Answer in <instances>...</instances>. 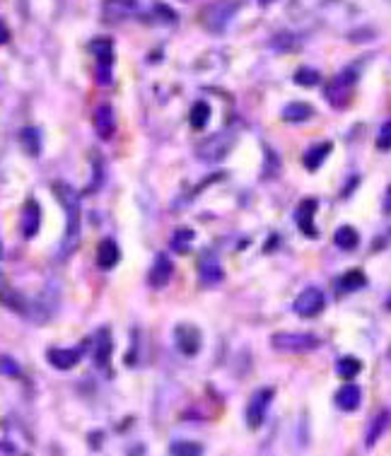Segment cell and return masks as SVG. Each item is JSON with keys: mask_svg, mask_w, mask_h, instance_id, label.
I'll return each mask as SVG.
<instances>
[{"mask_svg": "<svg viewBox=\"0 0 391 456\" xmlns=\"http://www.w3.org/2000/svg\"><path fill=\"white\" fill-rule=\"evenodd\" d=\"M210 121V104L208 102H196L191 107V111H188V123H191L193 131H203L205 126H208Z\"/></svg>", "mask_w": 391, "mask_h": 456, "instance_id": "cell-24", "label": "cell"}, {"mask_svg": "<svg viewBox=\"0 0 391 456\" xmlns=\"http://www.w3.org/2000/svg\"><path fill=\"white\" fill-rule=\"evenodd\" d=\"M193 239H196V232L188 230V227H179V230H174L169 244H172V249L177 251V254H186L188 246L193 244Z\"/></svg>", "mask_w": 391, "mask_h": 456, "instance_id": "cell-27", "label": "cell"}, {"mask_svg": "<svg viewBox=\"0 0 391 456\" xmlns=\"http://www.w3.org/2000/svg\"><path fill=\"white\" fill-rule=\"evenodd\" d=\"M333 244H336L338 249L353 251L357 244H360V235H357L350 225H343V227H338L336 235H333Z\"/></svg>", "mask_w": 391, "mask_h": 456, "instance_id": "cell-25", "label": "cell"}, {"mask_svg": "<svg viewBox=\"0 0 391 456\" xmlns=\"http://www.w3.org/2000/svg\"><path fill=\"white\" fill-rule=\"evenodd\" d=\"M295 83H298L300 87H314V85L322 83V75L314 68H300L298 73H295Z\"/></svg>", "mask_w": 391, "mask_h": 456, "instance_id": "cell-31", "label": "cell"}, {"mask_svg": "<svg viewBox=\"0 0 391 456\" xmlns=\"http://www.w3.org/2000/svg\"><path fill=\"white\" fill-rule=\"evenodd\" d=\"M271 46L278 51H295V49H300V36L290 34V32H280V34L273 36Z\"/></svg>", "mask_w": 391, "mask_h": 456, "instance_id": "cell-30", "label": "cell"}, {"mask_svg": "<svg viewBox=\"0 0 391 456\" xmlns=\"http://www.w3.org/2000/svg\"><path fill=\"white\" fill-rule=\"evenodd\" d=\"M169 451H172V456H201L203 454V446H201L199 442L177 439V442H172Z\"/></svg>", "mask_w": 391, "mask_h": 456, "instance_id": "cell-29", "label": "cell"}, {"mask_svg": "<svg viewBox=\"0 0 391 456\" xmlns=\"http://www.w3.org/2000/svg\"><path fill=\"white\" fill-rule=\"evenodd\" d=\"M389 420H391V415H389V411H386V408H384V411H379L370 420V425H367V435H365V444L370 446V449L377 444V442H379V437L384 435V430L389 427Z\"/></svg>", "mask_w": 391, "mask_h": 456, "instance_id": "cell-21", "label": "cell"}, {"mask_svg": "<svg viewBox=\"0 0 391 456\" xmlns=\"http://www.w3.org/2000/svg\"><path fill=\"white\" fill-rule=\"evenodd\" d=\"M8 39H10V30L5 27V22L0 20V44H8Z\"/></svg>", "mask_w": 391, "mask_h": 456, "instance_id": "cell-36", "label": "cell"}, {"mask_svg": "<svg viewBox=\"0 0 391 456\" xmlns=\"http://www.w3.org/2000/svg\"><path fill=\"white\" fill-rule=\"evenodd\" d=\"M239 8H242V0H215V3H210L201 10V25L208 32L220 34L234 20Z\"/></svg>", "mask_w": 391, "mask_h": 456, "instance_id": "cell-2", "label": "cell"}, {"mask_svg": "<svg viewBox=\"0 0 391 456\" xmlns=\"http://www.w3.org/2000/svg\"><path fill=\"white\" fill-rule=\"evenodd\" d=\"M174 343H177L179 353L193 358V355H199L201 345H203V336L193 324H179L174 329Z\"/></svg>", "mask_w": 391, "mask_h": 456, "instance_id": "cell-8", "label": "cell"}, {"mask_svg": "<svg viewBox=\"0 0 391 456\" xmlns=\"http://www.w3.org/2000/svg\"><path fill=\"white\" fill-rule=\"evenodd\" d=\"M82 355H85V345H75V348H49L46 350V360H49V365L51 367H56V369H60V372L73 369L75 365H80Z\"/></svg>", "mask_w": 391, "mask_h": 456, "instance_id": "cell-9", "label": "cell"}, {"mask_svg": "<svg viewBox=\"0 0 391 456\" xmlns=\"http://www.w3.org/2000/svg\"><path fill=\"white\" fill-rule=\"evenodd\" d=\"M386 210L391 213V188H389V193H386Z\"/></svg>", "mask_w": 391, "mask_h": 456, "instance_id": "cell-38", "label": "cell"}, {"mask_svg": "<svg viewBox=\"0 0 391 456\" xmlns=\"http://www.w3.org/2000/svg\"><path fill=\"white\" fill-rule=\"evenodd\" d=\"M140 10L138 0H104L102 3V17L107 22H124Z\"/></svg>", "mask_w": 391, "mask_h": 456, "instance_id": "cell-10", "label": "cell"}, {"mask_svg": "<svg viewBox=\"0 0 391 456\" xmlns=\"http://www.w3.org/2000/svg\"><path fill=\"white\" fill-rule=\"evenodd\" d=\"M237 142V135L232 131H220L213 133V135L203 138V140L196 145V158L201 162H220L230 155V150Z\"/></svg>", "mask_w": 391, "mask_h": 456, "instance_id": "cell-3", "label": "cell"}, {"mask_svg": "<svg viewBox=\"0 0 391 456\" xmlns=\"http://www.w3.org/2000/svg\"><path fill=\"white\" fill-rule=\"evenodd\" d=\"M314 116V107L307 102H290L282 109V121L287 123H304Z\"/></svg>", "mask_w": 391, "mask_h": 456, "instance_id": "cell-23", "label": "cell"}, {"mask_svg": "<svg viewBox=\"0 0 391 456\" xmlns=\"http://www.w3.org/2000/svg\"><path fill=\"white\" fill-rule=\"evenodd\" d=\"M386 307H389V310H391V299H389V302H386Z\"/></svg>", "mask_w": 391, "mask_h": 456, "instance_id": "cell-39", "label": "cell"}, {"mask_svg": "<svg viewBox=\"0 0 391 456\" xmlns=\"http://www.w3.org/2000/svg\"><path fill=\"white\" fill-rule=\"evenodd\" d=\"M292 310H295L298 316H302V319H314V316H319L326 310V294L319 287L302 290L298 294V299H295V304H292Z\"/></svg>", "mask_w": 391, "mask_h": 456, "instance_id": "cell-5", "label": "cell"}, {"mask_svg": "<svg viewBox=\"0 0 391 456\" xmlns=\"http://www.w3.org/2000/svg\"><path fill=\"white\" fill-rule=\"evenodd\" d=\"M273 3H276V0H258V6L261 8H268V6H273Z\"/></svg>", "mask_w": 391, "mask_h": 456, "instance_id": "cell-37", "label": "cell"}, {"mask_svg": "<svg viewBox=\"0 0 391 456\" xmlns=\"http://www.w3.org/2000/svg\"><path fill=\"white\" fill-rule=\"evenodd\" d=\"M54 196L58 198V203L65 210V235L60 241L58 259H65L75 251V246L80 244V232H82V208H80V196L70 184L65 182H54Z\"/></svg>", "mask_w": 391, "mask_h": 456, "instance_id": "cell-1", "label": "cell"}, {"mask_svg": "<svg viewBox=\"0 0 391 456\" xmlns=\"http://www.w3.org/2000/svg\"><path fill=\"white\" fill-rule=\"evenodd\" d=\"M317 208H319L317 198H304V201L300 203V208H298V215H295L300 232H302V235H307V237H312V239H317V237H319L317 225H314V215H317Z\"/></svg>", "mask_w": 391, "mask_h": 456, "instance_id": "cell-13", "label": "cell"}, {"mask_svg": "<svg viewBox=\"0 0 391 456\" xmlns=\"http://www.w3.org/2000/svg\"><path fill=\"white\" fill-rule=\"evenodd\" d=\"M0 256H3V244H0Z\"/></svg>", "mask_w": 391, "mask_h": 456, "instance_id": "cell-40", "label": "cell"}, {"mask_svg": "<svg viewBox=\"0 0 391 456\" xmlns=\"http://www.w3.org/2000/svg\"><path fill=\"white\" fill-rule=\"evenodd\" d=\"M357 83V70L355 68H346L326 85V99L333 104V107H343L350 99V89L353 85Z\"/></svg>", "mask_w": 391, "mask_h": 456, "instance_id": "cell-6", "label": "cell"}, {"mask_svg": "<svg viewBox=\"0 0 391 456\" xmlns=\"http://www.w3.org/2000/svg\"><path fill=\"white\" fill-rule=\"evenodd\" d=\"M360 401H362V391H360V387H357V384H343V387L338 389L336 406L341 408V411H346V413L357 411Z\"/></svg>", "mask_w": 391, "mask_h": 456, "instance_id": "cell-18", "label": "cell"}, {"mask_svg": "<svg viewBox=\"0 0 391 456\" xmlns=\"http://www.w3.org/2000/svg\"><path fill=\"white\" fill-rule=\"evenodd\" d=\"M271 345L278 353H312L322 345V338L314 334H292V331H280L271 336Z\"/></svg>", "mask_w": 391, "mask_h": 456, "instance_id": "cell-4", "label": "cell"}, {"mask_svg": "<svg viewBox=\"0 0 391 456\" xmlns=\"http://www.w3.org/2000/svg\"><path fill=\"white\" fill-rule=\"evenodd\" d=\"M119 261H121L119 244L114 239H102L100 246H97V265L102 270H111Z\"/></svg>", "mask_w": 391, "mask_h": 456, "instance_id": "cell-17", "label": "cell"}, {"mask_svg": "<svg viewBox=\"0 0 391 456\" xmlns=\"http://www.w3.org/2000/svg\"><path fill=\"white\" fill-rule=\"evenodd\" d=\"M386 3H389V6H391V0H386Z\"/></svg>", "mask_w": 391, "mask_h": 456, "instance_id": "cell-41", "label": "cell"}, {"mask_svg": "<svg viewBox=\"0 0 391 456\" xmlns=\"http://www.w3.org/2000/svg\"><path fill=\"white\" fill-rule=\"evenodd\" d=\"M89 51H92L97 65H114V41L100 36V39L89 41Z\"/></svg>", "mask_w": 391, "mask_h": 456, "instance_id": "cell-19", "label": "cell"}, {"mask_svg": "<svg viewBox=\"0 0 391 456\" xmlns=\"http://www.w3.org/2000/svg\"><path fill=\"white\" fill-rule=\"evenodd\" d=\"M92 123H94V131H97V135H100L102 140H111V138H114L116 116H114V109H111L109 104H100V107L94 109Z\"/></svg>", "mask_w": 391, "mask_h": 456, "instance_id": "cell-14", "label": "cell"}, {"mask_svg": "<svg viewBox=\"0 0 391 456\" xmlns=\"http://www.w3.org/2000/svg\"><path fill=\"white\" fill-rule=\"evenodd\" d=\"M273 396H276V391H273V389H258V391L252 393V398H249V403H247V413H244L252 430H258V427L263 425L268 408H271Z\"/></svg>", "mask_w": 391, "mask_h": 456, "instance_id": "cell-7", "label": "cell"}, {"mask_svg": "<svg viewBox=\"0 0 391 456\" xmlns=\"http://www.w3.org/2000/svg\"><path fill=\"white\" fill-rule=\"evenodd\" d=\"M111 353H114V343H111V331L100 329L92 338V358L94 365L100 369H107L111 362Z\"/></svg>", "mask_w": 391, "mask_h": 456, "instance_id": "cell-11", "label": "cell"}, {"mask_svg": "<svg viewBox=\"0 0 391 456\" xmlns=\"http://www.w3.org/2000/svg\"><path fill=\"white\" fill-rule=\"evenodd\" d=\"M333 150V145L331 142H317V145H312L309 147L307 152H304V158H302V162H304V167L309 169V172H317L319 167L324 164V160L328 158V152Z\"/></svg>", "mask_w": 391, "mask_h": 456, "instance_id": "cell-22", "label": "cell"}, {"mask_svg": "<svg viewBox=\"0 0 391 456\" xmlns=\"http://www.w3.org/2000/svg\"><path fill=\"white\" fill-rule=\"evenodd\" d=\"M20 145L25 147V152L30 158H36L41 152V135L36 128H22L20 131Z\"/></svg>", "mask_w": 391, "mask_h": 456, "instance_id": "cell-26", "label": "cell"}, {"mask_svg": "<svg viewBox=\"0 0 391 456\" xmlns=\"http://www.w3.org/2000/svg\"><path fill=\"white\" fill-rule=\"evenodd\" d=\"M336 372H338V377H343V379H355L357 374L362 372V362L357 358H353V355H348V358H343V360H338V367H336Z\"/></svg>", "mask_w": 391, "mask_h": 456, "instance_id": "cell-28", "label": "cell"}, {"mask_svg": "<svg viewBox=\"0 0 391 456\" xmlns=\"http://www.w3.org/2000/svg\"><path fill=\"white\" fill-rule=\"evenodd\" d=\"M0 374H3V377H20L22 369L15 358H10V355H0Z\"/></svg>", "mask_w": 391, "mask_h": 456, "instance_id": "cell-32", "label": "cell"}, {"mask_svg": "<svg viewBox=\"0 0 391 456\" xmlns=\"http://www.w3.org/2000/svg\"><path fill=\"white\" fill-rule=\"evenodd\" d=\"M365 285H367L365 273L355 268V270H348V273H343L341 278L333 283V287H336L338 294H348V292H355V290L365 287Z\"/></svg>", "mask_w": 391, "mask_h": 456, "instance_id": "cell-20", "label": "cell"}, {"mask_svg": "<svg viewBox=\"0 0 391 456\" xmlns=\"http://www.w3.org/2000/svg\"><path fill=\"white\" fill-rule=\"evenodd\" d=\"M155 12H157V15H162L159 17V22H164V25H177V12L172 10V8H167V6H162V3H157V6H155Z\"/></svg>", "mask_w": 391, "mask_h": 456, "instance_id": "cell-34", "label": "cell"}, {"mask_svg": "<svg viewBox=\"0 0 391 456\" xmlns=\"http://www.w3.org/2000/svg\"><path fill=\"white\" fill-rule=\"evenodd\" d=\"M39 227H41V208H39V203H36V201H27L25 208H22V217H20L22 237H25V239H32V237H36Z\"/></svg>", "mask_w": 391, "mask_h": 456, "instance_id": "cell-16", "label": "cell"}, {"mask_svg": "<svg viewBox=\"0 0 391 456\" xmlns=\"http://www.w3.org/2000/svg\"><path fill=\"white\" fill-rule=\"evenodd\" d=\"M223 275H225V270H223V263H220L218 254L205 251V254L201 256V261H199L201 285H218L220 280H223Z\"/></svg>", "mask_w": 391, "mask_h": 456, "instance_id": "cell-12", "label": "cell"}, {"mask_svg": "<svg viewBox=\"0 0 391 456\" xmlns=\"http://www.w3.org/2000/svg\"><path fill=\"white\" fill-rule=\"evenodd\" d=\"M97 83L100 85L111 83V65H97Z\"/></svg>", "mask_w": 391, "mask_h": 456, "instance_id": "cell-35", "label": "cell"}, {"mask_svg": "<svg viewBox=\"0 0 391 456\" xmlns=\"http://www.w3.org/2000/svg\"><path fill=\"white\" fill-rule=\"evenodd\" d=\"M172 275H174V263L169 261V256H164V254L155 256V263L150 265V273H148L150 287L162 290L164 285L172 280Z\"/></svg>", "mask_w": 391, "mask_h": 456, "instance_id": "cell-15", "label": "cell"}, {"mask_svg": "<svg viewBox=\"0 0 391 456\" xmlns=\"http://www.w3.org/2000/svg\"><path fill=\"white\" fill-rule=\"evenodd\" d=\"M377 147L381 152L391 150V121H386L384 126L379 128V135H377Z\"/></svg>", "mask_w": 391, "mask_h": 456, "instance_id": "cell-33", "label": "cell"}]
</instances>
